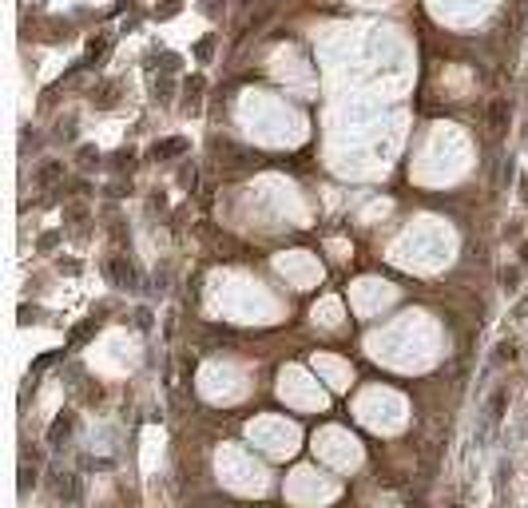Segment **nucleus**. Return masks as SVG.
I'll return each mask as SVG.
<instances>
[{
    "label": "nucleus",
    "instance_id": "1",
    "mask_svg": "<svg viewBox=\"0 0 528 508\" xmlns=\"http://www.w3.org/2000/svg\"><path fill=\"white\" fill-rule=\"evenodd\" d=\"M183 139H167V143H155V155H179Z\"/></svg>",
    "mask_w": 528,
    "mask_h": 508
}]
</instances>
